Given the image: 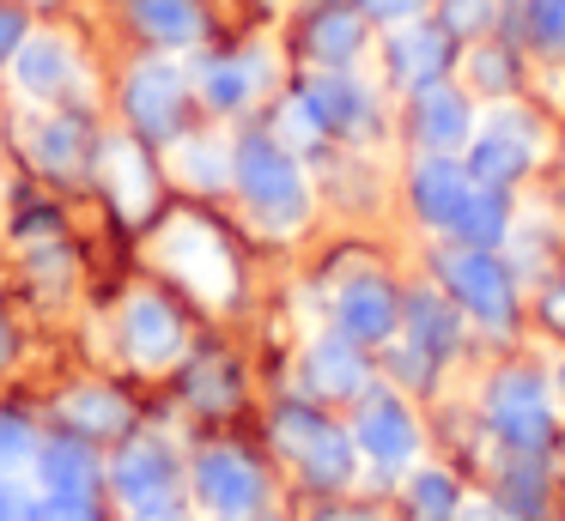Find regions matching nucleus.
Returning a JSON list of instances; mask_svg holds the SVG:
<instances>
[{"label":"nucleus","instance_id":"f257e3e1","mask_svg":"<svg viewBox=\"0 0 565 521\" xmlns=\"http://www.w3.org/2000/svg\"><path fill=\"white\" fill-rule=\"evenodd\" d=\"M487 419L511 448H541L553 436V400L535 370H504L487 388Z\"/></svg>","mask_w":565,"mask_h":521},{"label":"nucleus","instance_id":"f03ea898","mask_svg":"<svg viewBox=\"0 0 565 521\" xmlns=\"http://www.w3.org/2000/svg\"><path fill=\"white\" fill-rule=\"evenodd\" d=\"M535 152H541L535 121H529L523 109H499V116H492L487 128L468 140V176L504 188L511 176H523V170L535 164Z\"/></svg>","mask_w":565,"mask_h":521},{"label":"nucleus","instance_id":"7ed1b4c3","mask_svg":"<svg viewBox=\"0 0 565 521\" xmlns=\"http://www.w3.org/2000/svg\"><path fill=\"white\" fill-rule=\"evenodd\" d=\"M444 285L456 291L468 315H480L487 327H504L511 322V273L492 261L487 249H456L444 254Z\"/></svg>","mask_w":565,"mask_h":521},{"label":"nucleus","instance_id":"20e7f679","mask_svg":"<svg viewBox=\"0 0 565 521\" xmlns=\"http://www.w3.org/2000/svg\"><path fill=\"white\" fill-rule=\"evenodd\" d=\"M414 133L431 152H462V145L475 140V109H468V97L450 91V85H419Z\"/></svg>","mask_w":565,"mask_h":521},{"label":"nucleus","instance_id":"39448f33","mask_svg":"<svg viewBox=\"0 0 565 521\" xmlns=\"http://www.w3.org/2000/svg\"><path fill=\"white\" fill-rule=\"evenodd\" d=\"M244 182H249L256 206L274 218V225H298V213H305V188H298L292 164H286L280 152H268V145H249V152H244Z\"/></svg>","mask_w":565,"mask_h":521},{"label":"nucleus","instance_id":"423d86ee","mask_svg":"<svg viewBox=\"0 0 565 521\" xmlns=\"http://www.w3.org/2000/svg\"><path fill=\"white\" fill-rule=\"evenodd\" d=\"M468 188H475L468 164H450L444 152L431 158V164L414 170V206H419V218H426V225H438V230L456 225V213H462Z\"/></svg>","mask_w":565,"mask_h":521},{"label":"nucleus","instance_id":"0eeeda50","mask_svg":"<svg viewBox=\"0 0 565 521\" xmlns=\"http://www.w3.org/2000/svg\"><path fill=\"white\" fill-rule=\"evenodd\" d=\"M359 443H365L371 460H383V467H402V460H414L419 431H414V419H407L395 400H371V406L359 412Z\"/></svg>","mask_w":565,"mask_h":521},{"label":"nucleus","instance_id":"6e6552de","mask_svg":"<svg viewBox=\"0 0 565 521\" xmlns=\"http://www.w3.org/2000/svg\"><path fill=\"white\" fill-rule=\"evenodd\" d=\"M390 67L402 85H438V73L450 67V36L431 24H402L390 43Z\"/></svg>","mask_w":565,"mask_h":521},{"label":"nucleus","instance_id":"1a4fd4ad","mask_svg":"<svg viewBox=\"0 0 565 521\" xmlns=\"http://www.w3.org/2000/svg\"><path fill=\"white\" fill-rule=\"evenodd\" d=\"M504 230H511V218H504V194L492 188V182H475L462 200V213H456L450 237H462L468 249H492V242H504Z\"/></svg>","mask_w":565,"mask_h":521},{"label":"nucleus","instance_id":"9d476101","mask_svg":"<svg viewBox=\"0 0 565 521\" xmlns=\"http://www.w3.org/2000/svg\"><path fill=\"white\" fill-rule=\"evenodd\" d=\"M341 322H347V334L353 339H383L395 327V303H390V291L377 285V279H365V285H353L341 297Z\"/></svg>","mask_w":565,"mask_h":521},{"label":"nucleus","instance_id":"9b49d317","mask_svg":"<svg viewBox=\"0 0 565 521\" xmlns=\"http://www.w3.org/2000/svg\"><path fill=\"white\" fill-rule=\"evenodd\" d=\"M310 109H317L322 121H334V128H347V133L371 128V97L359 91V85H347V79H322L317 91H310Z\"/></svg>","mask_w":565,"mask_h":521},{"label":"nucleus","instance_id":"f8f14e48","mask_svg":"<svg viewBox=\"0 0 565 521\" xmlns=\"http://www.w3.org/2000/svg\"><path fill=\"white\" fill-rule=\"evenodd\" d=\"M407 327H414V346H426L431 358H444V351L456 346V315L444 297H431V291H419L414 303H407Z\"/></svg>","mask_w":565,"mask_h":521},{"label":"nucleus","instance_id":"ddd939ff","mask_svg":"<svg viewBox=\"0 0 565 521\" xmlns=\"http://www.w3.org/2000/svg\"><path fill=\"white\" fill-rule=\"evenodd\" d=\"M407 503H414V521H456V515H462V491H456L438 467H419L414 473Z\"/></svg>","mask_w":565,"mask_h":521},{"label":"nucleus","instance_id":"4468645a","mask_svg":"<svg viewBox=\"0 0 565 521\" xmlns=\"http://www.w3.org/2000/svg\"><path fill=\"white\" fill-rule=\"evenodd\" d=\"M310 382L322 394H353L365 382V363H359L353 346H322V351H310Z\"/></svg>","mask_w":565,"mask_h":521},{"label":"nucleus","instance_id":"2eb2a0df","mask_svg":"<svg viewBox=\"0 0 565 521\" xmlns=\"http://www.w3.org/2000/svg\"><path fill=\"white\" fill-rule=\"evenodd\" d=\"M305 467H310V479H322V485H347V479H353V460H347V443H341L334 431H322V424H310Z\"/></svg>","mask_w":565,"mask_h":521},{"label":"nucleus","instance_id":"dca6fc26","mask_svg":"<svg viewBox=\"0 0 565 521\" xmlns=\"http://www.w3.org/2000/svg\"><path fill=\"white\" fill-rule=\"evenodd\" d=\"M359 36H365V24L353 19V12H322L317 24H310V55L322 61H347L359 48Z\"/></svg>","mask_w":565,"mask_h":521},{"label":"nucleus","instance_id":"f3484780","mask_svg":"<svg viewBox=\"0 0 565 521\" xmlns=\"http://www.w3.org/2000/svg\"><path fill=\"white\" fill-rule=\"evenodd\" d=\"M140 24L159 36H195L201 31V12L189 0H140Z\"/></svg>","mask_w":565,"mask_h":521},{"label":"nucleus","instance_id":"a211bd4d","mask_svg":"<svg viewBox=\"0 0 565 521\" xmlns=\"http://www.w3.org/2000/svg\"><path fill=\"white\" fill-rule=\"evenodd\" d=\"M529 24L547 48H565V0H529Z\"/></svg>","mask_w":565,"mask_h":521},{"label":"nucleus","instance_id":"6ab92c4d","mask_svg":"<svg viewBox=\"0 0 565 521\" xmlns=\"http://www.w3.org/2000/svg\"><path fill=\"white\" fill-rule=\"evenodd\" d=\"M177 104V79L164 67H152L147 79H140V109H152V116H164V109Z\"/></svg>","mask_w":565,"mask_h":521},{"label":"nucleus","instance_id":"aec40b11","mask_svg":"<svg viewBox=\"0 0 565 521\" xmlns=\"http://www.w3.org/2000/svg\"><path fill=\"white\" fill-rule=\"evenodd\" d=\"M504 497H511L516 515H541V479L535 473H516V479L504 485Z\"/></svg>","mask_w":565,"mask_h":521},{"label":"nucleus","instance_id":"412c9836","mask_svg":"<svg viewBox=\"0 0 565 521\" xmlns=\"http://www.w3.org/2000/svg\"><path fill=\"white\" fill-rule=\"evenodd\" d=\"M468 67H475V79L487 85V91H504V79H511V73H504V67H511V61H504L499 48H480V55L468 61Z\"/></svg>","mask_w":565,"mask_h":521},{"label":"nucleus","instance_id":"4be33fe9","mask_svg":"<svg viewBox=\"0 0 565 521\" xmlns=\"http://www.w3.org/2000/svg\"><path fill=\"white\" fill-rule=\"evenodd\" d=\"M492 19V0H450V31H480Z\"/></svg>","mask_w":565,"mask_h":521},{"label":"nucleus","instance_id":"5701e85b","mask_svg":"<svg viewBox=\"0 0 565 521\" xmlns=\"http://www.w3.org/2000/svg\"><path fill=\"white\" fill-rule=\"evenodd\" d=\"M244 91H249V79H244L237 67H220V73H213V97H220V104H237Z\"/></svg>","mask_w":565,"mask_h":521},{"label":"nucleus","instance_id":"b1692460","mask_svg":"<svg viewBox=\"0 0 565 521\" xmlns=\"http://www.w3.org/2000/svg\"><path fill=\"white\" fill-rule=\"evenodd\" d=\"M359 7H365L371 19H414L426 0H359Z\"/></svg>","mask_w":565,"mask_h":521},{"label":"nucleus","instance_id":"393cba45","mask_svg":"<svg viewBox=\"0 0 565 521\" xmlns=\"http://www.w3.org/2000/svg\"><path fill=\"white\" fill-rule=\"evenodd\" d=\"M456 521H511V509H487V503H462Z\"/></svg>","mask_w":565,"mask_h":521},{"label":"nucleus","instance_id":"a878e982","mask_svg":"<svg viewBox=\"0 0 565 521\" xmlns=\"http://www.w3.org/2000/svg\"><path fill=\"white\" fill-rule=\"evenodd\" d=\"M547 310H553V322H565V291H553V297H547Z\"/></svg>","mask_w":565,"mask_h":521},{"label":"nucleus","instance_id":"bb28decb","mask_svg":"<svg viewBox=\"0 0 565 521\" xmlns=\"http://www.w3.org/2000/svg\"><path fill=\"white\" fill-rule=\"evenodd\" d=\"M329 521H377V515H329Z\"/></svg>","mask_w":565,"mask_h":521},{"label":"nucleus","instance_id":"cd10ccee","mask_svg":"<svg viewBox=\"0 0 565 521\" xmlns=\"http://www.w3.org/2000/svg\"><path fill=\"white\" fill-rule=\"evenodd\" d=\"M559 400H565V363H559Z\"/></svg>","mask_w":565,"mask_h":521}]
</instances>
